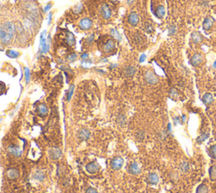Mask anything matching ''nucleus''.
I'll return each mask as SVG.
<instances>
[{"label":"nucleus","instance_id":"nucleus-1","mask_svg":"<svg viewBox=\"0 0 216 193\" xmlns=\"http://www.w3.org/2000/svg\"><path fill=\"white\" fill-rule=\"evenodd\" d=\"M16 27L12 21H6L0 26V43L8 45L15 35Z\"/></svg>","mask_w":216,"mask_h":193},{"label":"nucleus","instance_id":"nucleus-2","mask_svg":"<svg viewBox=\"0 0 216 193\" xmlns=\"http://www.w3.org/2000/svg\"><path fill=\"white\" fill-rule=\"evenodd\" d=\"M51 45V35H47V31L44 30L40 36V47H39V53L45 54L48 52Z\"/></svg>","mask_w":216,"mask_h":193},{"label":"nucleus","instance_id":"nucleus-3","mask_svg":"<svg viewBox=\"0 0 216 193\" xmlns=\"http://www.w3.org/2000/svg\"><path fill=\"white\" fill-rule=\"evenodd\" d=\"M145 80L149 85H155L159 82L158 76L151 70H148V71L145 72Z\"/></svg>","mask_w":216,"mask_h":193},{"label":"nucleus","instance_id":"nucleus-4","mask_svg":"<svg viewBox=\"0 0 216 193\" xmlns=\"http://www.w3.org/2000/svg\"><path fill=\"white\" fill-rule=\"evenodd\" d=\"M100 12L101 16L103 17V19H105V20H108L112 16V10L110 9V7L106 3L101 6Z\"/></svg>","mask_w":216,"mask_h":193},{"label":"nucleus","instance_id":"nucleus-5","mask_svg":"<svg viewBox=\"0 0 216 193\" xmlns=\"http://www.w3.org/2000/svg\"><path fill=\"white\" fill-rule=\"evenodd\" d=\"M123 163H124V161H123V159L122 157H115V158H113L112 160V162H111V166H112V168L113 170H119L121 168L123 167Z\"/></svg>","mask_w":216,"mask_h":193},{"label":"nucleus","instance_id":"nucleus-6","mask_svg":"<svg viewBox=\"0 0 216 193\" xmlns=\"http://www.w3.org/2000/svg\"><path fill=\"white\" fill-rule=\"evenodd\" d=\"M79 28L84 31H87V30L90 29L92 26V20L89 19V18H83L82 20L79 21Z\"/></svg>","mask_w":216,"mask_h":193},{"label":"nucleus","instance_id":"nucleus-7","mask_svg":"<svg viewBox=\"0 0 216 193\" xmlns=\"http://www.w3.org/2000/svg\"><path fill=\"white\" fill-rule=\"evenodd\" d=\"M202 62H203V56L200 53H195V54L192 56V58L190 59L191 65L194 66V67L200 65Z\"/></svg>","mask_w":216,"mask_h":193},{"label":"nucleus","instance_id":"nucleus-8","mask_svg":"<svg viewBox=\"0 0 216 193\" xmlns=\"http://www.w3.org/2000/svg\"><path fill=\"white\" fill-rule=\"evenodd\" d=\"M49 156L53 160L58 159L62 156V151L58 147H52L49 149Z\"/></svg>","mask_w":216,"mask_h":193},{"label":"nucleus","instance_id":"nucleus-9","mask_svg":"<svg viewBox=\"0 0 216 193\" xmlns=\"http://www.w3.org/2000/svg\"><path fill=\"white\" fill-rule=\"evenodd\" d=\"M128 20V23L131 26H136L139 22V18L138 14L136 13V12H131V13L129 14Z\"/></svg>","mask_w":216,"mask_h":193},{"label":"nucleus","instance_id":"nucleus-10","mask_svg":"<svg viewBox=\"0 0 216 193\" xmlns=\"http://www.w3.org/2000/svg\"><path fill=\"white\" fill-rule=\"evenodd\" d=\"M159 176L156 173H150L147 176V181L150 185H157L159 183Z\"/></svg>","mask_w":216,"mask_h":193},{"label":"nucleus","instance_id":"nucleus-11","mask_svg":"<svg viewBox=\"0 0 216 193\" xmlns=\"http://www.w3.org/2000/svg\"><path fill=\"white\" fill-rule=\"evenodd\" d=\"M99 164L95 163V162H92V163H90L89 164H87L86 166V170L90 174H96L99 171Z\"/></svg>","mask_w":216,"mask_h":193},{"label":"nucleus","instance_id":"nucleus-12","mask_svg":"<svg viewBox=\"0 0 216 193\" xmlns=\"http://www.w3.org/2000/svg\"><path fill=\"white\" fill-rule=\"evenodd\" d=\"M128 170L129 172L131 174H139L141 172V168L139 166V164L135 163V162L130 164Z\"/></svg>","mask_w":216,"mask_h":193},{"label":"nucleus","instance_id":"nucleus-13","mask_svg":"<svg viewBox=\"0 0 216 193\" xmlns=\"http://www.w3.org/2000/svg\"><path fill=\"white\" fill-rule=\"evenodd\" d=\"M115 47H116V45H115L114 41L112 39H109L104 45V51L106 52H112L115 49Z\"/></svg>","mask_w":216,"mask_h":193},{"label":"nucleus","instance_id":"nucleus-14","mask_svg":"<svg viewBox=\"0 0 216 193\" xmlns=\"http://www.w3.org/2000/svg\"><path fill=\"white\" fill-rule=\"evenodd\" d=\"M214 21V18H212V17H210V16L207 17L206 19L203 20V30H205V31L210 30V28L212 27V26H213Z\"/></svg>","mask_w":216,"mask_h":193},{"label":"nucleus","instance_id":"nucleus-15","mask_svg":"<svg viewBox=\"0 0 216 193\" xmlns=\"http://www.w3.org/2000/svg\"><path fill=\"white\" fill-rule=\"evenodd\" d=\"M191 39L194 42V43H200L201 42H203V36L198 31H194L191 34Z\"/></svg>","mask_w":216,"mask_h":193},{"label":"nucleus","instance_id":"nucleus-16","mask_svg":"<svg viewBox=\"0 0 216 193\" xmlns=\"http://www.w3.org/2000/svg\"><path fill=\"white\" fill-rule=\"evenodd\" d=\"M165 14V7L163 5H159L155 11V16L157 17L158 19H162V18H164Z\"/></svg>","mask_w":216,"mask_h":193},{"label":"nucleus","instance_id":"nucleus-17","mask_svg":"<svg viewBox=\"0 0 216 193\" xmlns=\"http://www.w3.org/2000/svg\"><path fill=\"white\" fill-rule=\"evenodd\" d=\"M202 101H203V103L205 105L211 104V103L214 102L213 96H212L211 93L207 92V93H205V94L203 96V98H202Z\"/></svg>","mask_w":216,"mask_h":193},{"label":"nucleus","instance_id":"nucleus-18","mask_svg":"<svg viewBox=\"0 0 216 193\" xmlns=\"http://www.w3.org/2000/svg\"><path fill=\"white\" fill-rule=\"evenodd\" d=\"M7 175L11 180L16 179L19 177V171L15 169H10L7 171Z\"/></svg>","mask_w":216,"mask_h":193},{"label":"nucleus","instance_id":"nucleus-19","mask_svg":"<svg viewBox=\"0 0 216 193\" xmlns=\"http://www.w3.org/2000/svg\"><path fill=\"white\" fill-rule=\"evenodd\" d=\"M136 69L133 66H128L126 69H124V75L127 77H132L135 74Z\"/></svg>","mask_w":216,"mask_h":193},{"label":"nucleus","instance_id":"nucleus-20","mask_svg":"<svg viewBox=\"0 0 216 193\" xmlns=\"http://www.w3.org/2000/svg\"><path fill=\"white\" fill-rule=\"evenodd\" d=\"M111 35L112 36V37L116 41L118 42H121L123 40V37L121 36V34L119 33V31L116 29V28H112L111 30Z\"/></svg>","mask_w":216,"mask_h":193},{"label":"nucleus","instance_id":"nucleus-21","mask_svg":"<svg viewBox=\"0 0 216 193\" xmlns=\"http://www.w3.org/2000/svg\"><path fill=\"white\" fill-rule=\"evenodd\" d=\"M9 151H10V153L14 155L15 157H20L21 154H22V151L20 150L19 148H18V147H14V146L9 147Z\"/></svg>","mask_w":216,"mask_h":193},{"label":"nucleus","instance_id":"nucleus-22","mask_svg":"<svg viewBox=\"0 0 216 193\" xmlns=\"http://www.w3.org/2000/svg\"><path fill=\"white\" fill-rule=\"evenodd\" d=\"M209 174H210V179L212 181L216 180V164H214L210 168Z\"/></svg>","mask_w":216,"mask_h":193},{"label":"nucleus","instance_id":"nucleus-23","mask_svg":"<svg viewBox=\"0 0 216 193\" xmlns=\"http://www.w3.org/2000/svg\"><path fill=\"white\" fill-rule=\"evenodd\" d=\"M90 131H88V130L83 129V130H81V131H79V139H81V140H86V139H88V138L90 137Z\"/></svg>","mask_w":216,"mask_h":193},{"label":"nucleus","instance_id":"nucleus-24","mask_svg":"<svg viewBox=\"0 0 216 193\" xmlns=\"http://www.w3.org/2000/svg\"><path fill=\"white\" fill-rule=\"evenodd\" d=\"M38 113L41 116H46L48 114V108L45 104L39 105L38 107Z\"/></svg>","mask_w":216,"mask_h":193},{"label":"nucleus","instance_id":"nucleus-25","mask_svg":"<svg viewBox=\"0 0 216 193\" xmlns=\"http://www.w3.org/2000/svg\"><path fill=\"white\" fill-rule=\"evenodd\" d=\"M210 132H204V133H203L202 135H200L197 138V142L198 143H203V141H205L208 139V138L210 137Z\"/></svg>","mask_w":216,"mask_h":193},{"label":"nucleus","instance_id":"nucleus-26","mask_svg":"<svg viewBox=\"0 0 216 193\" xmlns=\"http://www.w3.org/2000/svg\"><path fill=\"white\" fill-rule=\"evenodd\" d=\"M196 193H209V188L205 184H201L197 187Z\"/></svg>","mask_w":216,"mask_h":193},{"label":"nucleus","instance_id":"nucleus-27","mask_svg":"<svg viewBox=\"0 0 216 193\" xmlns=\"http://www.w3.org/2000/svg\"><path fill=\"white\" fill-rule=\"evenodd\" d=\"M180 170L182 173H187L189 170H190V166H189V164L187 162H182L180 164Z\"/></svg>","mask_w":216,"mask_h":193},{"label":"nucleus","instance_id":"nucleus-28","mask_svg":"<svg viewBox=\"0 0 216 193\" xmlns=\"http://www.w3.org/2000/svg\"><path fill=\"white\" fill-rule=\"evenodd\" d=\"M66 41H67V43H68V44L69 45V46H73V45H74V43H75V37H74V34H73V33L68 32V36H67V38H66Z\"/></svg>","mask_w":216,"mask_h":193},{"label":"nucleus","instance_id":"nucleus-29","mask_svg":"<svg viewBox=\"0 0 216 193\" xmlns=\"http://www.w3.org/2000/svg\"><path fill=\"white\" fill-rule=\"evenodd\" d=\"M6 55L10 59H17L19 56V52L14 51V50H8L6 51Z\"/></svg>","mask_w":216,"mask_h":193},{"label":"nucleus","instance_id":"nucleus-30","mask_svg":"<svg viewBox=\"0 0 216 193\" xmlns=\"http://www.w3.org/2000/svg\"><path fill=\"white\" fill-rule=\"evenodd\" d=\"M209 155L210 157L214 158V159H216V145H213L210 147L209 149Z\"/></svg>","mask_w":216,"mask_h":193},{"label":"nucleus","instance_id":"nucleus-31","mask_svg":"<svg viewBox=\"0 0 216 193\" xmlns=\"http://www.w3.org/2000/svg\"><path fill=\"white\" fill-rule=\"evenodd\" d=\"M169 96L171 97V98L176 100V99L179 97V93H178L177 90L176 88H171V90H170V92H169Z\"/></svg>","mask_w":216,"mask_h":193},{"label":"nucleus","instance_id":"nucleus-32","mask_svg":"<svg viewBox=\"0 0 216 193\" xmlns=\"http://www.w3.org/2000/svg\"><path fill=\"white\" fill-rule=\"evenodd\" d=\"M34 178H35L36 180H38L41 181V180H44L45 174L42 173V171H36V173H35V174H34Z\"/></svg>","mask_w":216,"mask_h":193},{"label":"nucleus","instance_id":"nucleus-33","mask_svg":"<svg viewBox=\"0 0 216 193\" xmlns=\"http://www.w3.org/2000/svg\"><path fill=\"white\" fill-rule=\"evenodd\" d=\"M74 86L71 85L70 86V87H69V89H68V94H67V101H70L72 96H73V93H74Z\"/></svg>","mask_w":216,"mask_h":193},{"label":"nucleus","instance_id":"nucleus-34","mask_svg":"<svg viewBox=\"0 0 216 193\" xmlns=\"http://www.w3.org/2000/svg\"><path fill=\"white\" fill-rule=\"evenodd\" d=\"M25 77H26V82L29 83L30 79H31V71L29 68L25 67Z\"/></svg>","mask_w":216,"mask_h":193},{"label":"nucleus","instance_id":"nucleus-35","mask_svg":"<svg viewBox=\"0 0 216 193\" xmlns=\"http://www.w3.org/2000/svg\"><path fill=\"white\" fill-rule=\"evenodd\" d=\"M6 91V86L3 82H0V96L3 95Z\"/></svg>","mask_w":216,"mask_h":193},{"label":"nucleus","instance_id":"nucleus-36","mask_svg":"<svg viewBox=\"0 0 216 193\" xmlns=\"http://www.w3.org/2000/svg\"><path fill=\"white\" fill-rule=\"evenodd\" d=\"M145 30H146V31L149 33L152 32V31H154V27L152 26L151 24H149L147 23L146 25H145Z\"/></svg>","mask_w":216,"mask_h":193},{"label":"nucleus","instance_id":"nucleus-37","mask_svg":"<svg viewBox=\"0 0 216 193\" xmlns=\"http://www.w3.org/2000/svg\"><path fill=\"white\" fill-rule=\"evenodd\" d=\"M168 31H169V35H171V36H172V35H174L175 32H176V26H169V28H168Z\"/></svg>","mask_w":216,"mask_h":193},{"label":"nucleus","instance_id":"nucleus-38","mask_svg":"<svg viewBox=\"0 0 216 193\" xmlns=\"http://www.w3.org/2000/svg\"><path fill=\"white\" fill-rule=\"evenodd\" d=\"M76 59H77V54H76V53H71V54L68 57V59L70 62H74V61L76 60Z\"/></svg>","mask_w":216,"mask_h":193},{"label":"nucleus","instance_id":"nucleus-39","mask_svg":"<svg viewBox=\"0 0 216 193\" xmlns=\"http://www.w3.org/2000/svg\"><path fill=\"white\" fill-rule=\"evenodd\" d=\"M82 9H83V6H82V4H79V5H77V6L75 7V8H74V13H76V14L80 13L81 10H82Z\"/></svg>","mask_w":216,"mask_h":193},{"label":"nucleus","instance_id":"nucleus-40","mask_svg":"<svg viewBox=\"0 0 216 193\" xmlns=\"http://www.w3.org/2000/svg\"><path fill=\"white\" fill-rule=\"evenodd\" d=\"M145 132L144 131H139L138 132V134H137V137H138V139H139V140H144L145 139Z\"/></svg>","mask_w":216,"mask_h":193},{"label":"nucleus","instance_id":"nucleus-41","mask_svg":"<svg viewBox=\"0 0 216 193\" xmlns=\"http://www.w3.org/2000/svg\"><path fill=\"white\" fill-rule=\"evenodd\" d=\"M51 9H52V3H47L45 6V8H44L43 11H44V13H47V12H49L51 10Z\"/></svg>","mask_w":216,"mask_h":193},{"label":"nucleus","instance_id":"nucleus-42","mask_svg":"<svg viewBox=\"0 0 216 193\" xmlns=\"http://www.w3.org/2000/svg\"><path fill=\"white\" fill-rule=\"evenodd\" d=\"M171 178L172 179V180H177L178 179V174L177 172L176 171V172H171Z\"/></svg>","mask_w":216,"mask_h":193},{"label":"nucleus","instance_id":"nucleus-43","mask_svg":"<svg viewBox=\"0 0 216 193\" xmlns=\"http://www.w3.org/2000/svg\"><path fill=\"white\" fill-rule=\"evenodd\" d=\"M146 58H147V56H146V54H145V53H142V54L140 55V57H139V63L145 62V59H146Z\"/></svg>","mask_w":216,"mask_h":193},{"label":"nucleus","instance_id":"nucleus-44","mask_svg":"<svg viewBox=\"0 0 216 193\" xmlns=\"http://www.w3.org/2000/svg\"><path fill=\"white\" fill-rule=\"evenodd\" d=\"M174 124L175 125H177L178 124H181V117H176V118L174 119Z\"/></svg>","mask_w":216,"mask_h":193},{"label":"nucleus","instance_id":"nucleus-45","mask_svg":"<svg viewBox=\"0 0 216 193\" xmlns=\"http://www.w3.org/2000/svg\"><path fill=\"white\" fill-rule=\"evenodd\" d=\"M88 59H89V54L88 53H83L81 55V59L82 60H87Z\"/></svg>","mask_w":216,"mask_h":193},{"label":"nucleus","instance_id":"nucleus-46","mask_svg":"<svg viewBox=\"0 0 216 193\" xmlns=\"http://www.w3.org/2000/svg\"><path fill=\"white\" fill-rule=\"evenodd\" d=\"M86 193H97V191L96 190V189H94V188H89V189H87V191H86Z\"/></svg>","mask_w":216,"mask_h":193},{"label":"nucleus","instance_id":"nucleus-47","mask_svg":"<svg viewBox=\"0 0 216 193\" xmlns=\"http://www.w3.org/2000/svg\"><path fill=\"white\" fill-rule=\"evenodd\" d=\"M52 13H49L48 15V21H47V25L50 26V24L52 22Z\"/></svg>","mask_w":216,"mask_h":193},{"label":"nucleus","instance_id":"nucleus-48","mask_svg":"<svg viewBox=\"0 0 216 193\" xmlns=\"http://www.w3.org/2000/svg\"><path fill=\"white\" fill-rule=\"evenodd\" d=\"M94 40V35H92V36H90L89 38L87 39V43H91L92 42H93Z\"/></svg>","mask_w":216,"mask_h":193},{"label":"nucleus","instance_id":"nucleus-49","mask_svg":"<svg viewBox=\"0 0 216 193\" xmlns=\"http://www.w3.org/2000/svg\"><path fill=\"white\" fill-rule=\"evenodd\" d=\"M185 121H186V115H183L181 117V124H184V123H185Z\"/></svg>","mask_w":216,"mask_h":193},{"label":"nucleus","instance_id":"nucleus-50","mask_svg":"<svg viewBox=\"0 0 216 193\" xmlns=\"http://www.w3.org/2000/svg\"><path fill=\"white\" fill-rule=\"evenodd\" d=\"M167 131L169 132V133H171V124H168L167 125Z\"/></svg>","mask_w":216,"mask_h":193},{"label":"nucleus","instance_id":"nucleus-51","mask_svg":"<svg viewBox=\"0 0 216 193\" xmlns=\"http://www.w3.org/2000/svg\"><path fill=\"white\" fill-rule=\"evenodd\" d=\"M134 1H135V0H127V3H128V4H129V5H130V4H132V3H133Z\"/></svg>","mask_w":216,"mask_h":193},{"label":"nucleus","instance_id":"nucleus-52","mask_svg":"<svg viewBox=\"0 0 216 193\" xmlns=\"http://www.w3.org/2000/svg\"><path fill=\"white\" fill-rule=\"evenodd\" d=\"M213 67L214 68V69H216V59H215V61L214 62V64H213Z\"/></svg>","mask_w":216,"mask_h":193},{"label":"nucleus","instance_id":"nucleus-53","mask_svg":"<svg viewBox=\"0 0 216 193\" xmlns=\"http://www.w3.org/2000/svg\"><path fill=\"white\" fill-rule=\"evenodd\" d=\"M0 51H3V49L1 48V47H0Z\"/></svg>","mask_w":216,"mask_h":193},{"label":"nucleus","instance_id":"nucleus-54","mask_svg":"<svg viewBox=\"0 0 216 193\" xmlns=\"http://www.w3.org/2000/svg\"><path fill=\"white\" fill-rule=\"evenodd\" d=\"M1 121H2V119L0 118V123H1Z\"/></svg>","mask_w":216,"mask_h":193},{"label":"nucleus","instance_id":"nucleus-55","mask_svg":"<svg viewBox=\"0 0 216 193\" xmlns=\"http://www.w3.org/2000/svg\"><path fill=\"white\" fill-rule=\"evenodd\" d=\"M112 1H114V2H116V1H117V0H112Z\"/></svg>","mask_w":216,"mask_h":193}]
</instances>
